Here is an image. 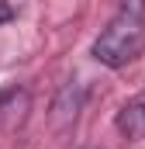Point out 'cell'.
<instances>
[{
  "label": "cell",
  "instance_id": "1",
  "mask_svg": "<svg viewBox=\"0 0 145 149\" xmlns=\"http://www.w3.org/2000/svg\"><path fill=\"white\" fill-rule=\"evenodd\" d=\"M145 49V14H131V10H121L107 21V28L97 35L93 42V59L107 70H121L128 63H135Z\"/></svg>",
  "mask_w": 145,
  "mask_h": 149
},
{
  "label": "cell",
  "instance_id": "2",
  "mask_svg": "<svg viewBox=\"0 0 145 149\" xmlns=\"http://www.w3.org/2000/svg\"><path fill=\"white\" fill-rule=\"evenodd\" d=\"M117 128H121L128 139L142 135V132H145V104H138V101L124 104V108H121V114H117Z\"/></svg>",
  "mask_w": 145,
  "mask_h": 149
},
{
  "label": "cell",
  "instance_id": "3",
  "mask_svg": "<svg viewBox=\"0 0 145 149\" xmlns=\"http://www.w3.org/2000/svg\"><path fill=\"white\" fill-rule=\"evenodd\" d=\"M121 10H131V14H145V0H121Z\"/></svg>",
  "mask_w": 145,
  "mask_h": 149
},
{
  "label": "cell",
  "instance_id": "4",
  "mask_svg": "<svg viewBox=\"0 0 145 149\" xmlns=\"http://www.w3.org/2000/svg\"><path fill=\"white\" fill-rule=\"evenodd\" d=\"M7 21H14V7L7 0H0V24H7Z\"/></svg>",
  "mask_w": 145,
  "mask_h": 149
}]
</instances>
